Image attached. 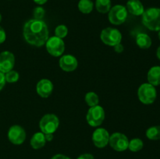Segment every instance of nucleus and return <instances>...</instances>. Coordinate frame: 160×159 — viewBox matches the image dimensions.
<instances>
[{"mask_svg":"<svg viewBox=\"0 0 160 159\" xmlns=\"http://www.w3.org/2000/svg\"><path fill=\"white\" fill-rule=\"evenodd\" d=\"M53 84L48 79H42L38 82L36 90L38 94L43 98H46L51 95L53 91Z\"/></svg>","mask_w":160,"mask_h":159,"instance_id":"4468645a","label":"nucleus"},{"mask_svg":"<svg viewBox=\"0 0 160 159\" xmlns=\"http://www.w3.org/2000/svg\"><path fill=\"white\" fill-rule=\"evenodd\" d=\"M109 144L117 151H124L128 149L129 140L125 134L121 132H114L109 137Z\"/></svg>","mask_w":160,"mask_h":159,"instance_id":"1a4fd4ad","label":"nucleus"},{"mask_svg":"<svg viewBox=\"0 0 160 159\" xmlns=\"http://www.w3.org/2000/svg\"><path fill=\"white\" fill-rule=\"evenodd\" d=\"M138 97L139 101L144 104H152L157 98L156 87L149 83L142 84L138 90Z\"/></svg>","mask_w":160,"mask_h":159,"instance_id":"7ed1b4c3","label":"nucleus"},{"mask_svg":"<svg viewBox=\"0 0 160 159\" xmlns=\"http://www.w3.org/2000/svg\"><path fill=\"white\" fill-rule=\"evenodd\" d=\"M147 80L150 84L154 87L160 85V66L155 65L152 66L148 72Z\"/></svg>","mask_w":160,"mask_h":159,"instance_id":"dca6fc26","label":"nucleus"},{"mask_svg":"<svg viewBox=\"0 0 160 159\" xmlns=\"http://www.w3.org/2000/svg\"><path fill=\"white\" fill-rule=\"evenodd\" d=\"M126 8L128 12L134 16H142L145 12V8L140 0H128Z\"/></svg>","mask_w":160,"mask_h":159,"instance_id":"2eb2a0df","label":"nucleus"},{"mask_svg":"<svg viewBox=\"0 0 160 159\" xmlns=\"http://www.w3.org/2000/svg\"><path fill=\"white\" fill-rule=\"evenodd\" d=\"M105 118H106V113L104 108L98 104L94 107H90L86 115L88 123L92 127H98L102 125L105 120Z\"/></svg>","mask_w":160,"mask_h":159,"instance_id":"39448f33","label":"nucleus"},{"mask_svg":"<svg viewBox=\"0 0 160 159\" xmlns=\"http://www.w3.org/2000/svg\"><path fill=\"white\" fill-rule=\"evenodd\" d=\"M59 126V119L54 114H46L39 122V128L44 134L54 133Z\"/></svg>","mask_w":160,"mask_h":159,"instance_id":"20e7f679","label":"nucleus"},{"mask_svg":"<svg viewBox=\"0 0 160 159\" xmlns=\"http://www.w3.org/2000/svg\"><path fill=\"white\" fill-rule=\"evenodd\" d=\"M77 159H94V156L91 154H83Z\"/></svg>","mask_w":160,"mask_h":159,"instance_id":"c756f323","label":"nucleus"},{"mask_svg":"<svg viewBox=\"0 0 160 159\" xmlns=\"http://www.w3.org/2000/svg\"><path fill=\"white\" fill-rule=\"evenodd\" d=\"M142 23L152 31H160V8H148L142 14Z\"/></svg>","mask_w":160,"mask_h":159,"instance_id":"f03ea898","label":"nucleus"},{"mask_svg":"<svg viewBox=\"0 0 160 159\" xmlns=\"http://www.w3.org/2000/svg\"><path fill=\"white\" fill-rule=\"evenodd\" d=\"M33 1L38 5H44L48 2V0H33Z\"/></svg>","mask_w":160,"mask_h":159,"instance_id":"473e14b6","label":"nucleus"},{"mask_svg":"<svg viewBox=\"0 0 160 159\" xmlns=\"http://www.w3.org/2000/svg\"><path fill=\"white\" fill-rule=\"evenodd\" d=\"M6 78H5V73H2L0 71V91L3 89V87H5V84H6Z\"/></svg>","mask_w":160,"mask_h":159,"instance_id":"cd10ccee","label":"nucleus"},{"mask_svg":"<svg viewBox=\"0 0 160 159\" xmlns=\"http://www.w3.org/2000/svg\"><path fill=\"white\" fill-rule=\"evenodd\" d=\"M109 132L104 128H98L92 133V141L94 145L98 148H103L109 144Z\"/></svg>","mask_w":160,"mask_h":159,"instance_id":"9b49d317","label":"nucleus"},{"mask_svg":"<svg viewBox=\"0 0 160 159\" xmlns=\"http://www.w3.org/2000/svg\"><path fill=\"white\" fill-rule=\"evenodd\" d=\"M147 138L151 140H160V126H151L146 130Z\"/></svg>","mask_w":160,"mask_h":159,"instance_id":"412c9836","label":"nucleus"},{"mask_svg":"<svg viewBox=\"0 0 160 159\" xmlns=\"http://www.w3.org/2000/svg\"><path fill=\"white\" fill-rule=\"evenodd\" d=\"M128 12L126 6L123 5H116L111 7L108 12L109 21L113 25H120L126 21Z\"/></svg>","mask_w":160,"mask_h":159,"instance_id":"423d86ee","label":"nucleus"},{"mask_svg":"<svg viewBox=\"0 0 160 159\" xmlns=\"http://www.w3.org/2000/svg\"><path fill=\"white\" fill-rule=\"evenodd\" d=\"M78 9L84 14H88L94 9V3L92 0H80L78 4Z\"/></svg>","mask_w":160,"mask_h":159,"instance_id":"6ab92c4d","label":"nucleus"},{"mask_svg":"<svg viewBox=\"0 0 160 159\" xmlns=\"http://www.w3.org/2000/svg\"><path fill=\"white\" fill-rule=\"evenodd\" d=\"M85 102L87 103V104L90 107H94V106L98 105V103H99V98H98V95L95 92L90 91L88 92L85 94Z\"/></svg>","mask_w":160,"mask_h":159,"instance_id":"4be33fe9","label":"nucleus"},{"mask_svg":"<svg viewBox=\"0 0 160 159\" xmlns=\"http://www.w3.org/2000/svg\"><path fill=\"white\" fill-rule=\"evenodd\" d=\"M23 33L25 41L30 45L36 47L45 45L49 34L45 22L36 19H31L25 23Z\"/></svg>","mask_w":160,"mask_h":159,"instance_id":"f257e3e1","label":"nucleus"},{"mask_svg":"<svg viewBox=\"0 0 160 159\" xmlns=\"http://www.w3.org/2000/svg\"><path fill=\"white\" fill-rule=\"evenodd\" d=\"M158 37H159V39L160 40V31H159V34H158Z\"/></svg>","mask_w":160,"mask_h":159,"instance_id":"f704fd0d","label":"nucleus"},{"mask_svg":"<svg viewBox=\"0 0 160 159\" xmlns=\"http://www.w3.org/2000/svg\"><path fill=\"white\" fill-rule=\"evenodd\" d=\"M45 10L43 7L42 6H38L34 9L33 11V16H34V19L36 20H42L43 17H45Z\"/></svg>","mask_w":160,"mask_h":159,"instance_id":"a878e982","label":"nucleus"},{"mask_svg":"<svg viewBox=\"0 0 160 159\" xmlns=\"http://www.w3.org/2000/svg\"><path fill=\"white\" fill-rule=\"evenodd\" d=\"M112 7L111 0H96L95 8L100 13H107Z\"/></svg>","mask_w":160,"mask_h":159,"instance_id":"aec40b11","label":"nucleus"},{"mask_svg":"<svg viewBox=\"0 0 160 159\" xmlns=\"http://www.w3.org/2000/svg\"><path fill=\"white\" fill-rule=\"evenodd\" d=\"M144 143L142 140L139 138H134L129 141L128 149L132 152H138L143 148Z\"/></svg>","mask_w":160,"mask_h":159,"instance_id":"5701e85b","label":"nucleus"},{"mask_svg":"<svg viewBox=\"0 0 160 159\" xmlns=\"http://www.w3.org/2000/svg\"><path fill=\"white\" fill-rule=\"evenodd\" d=\"M46 50L52 56L59 57L65 51V44L62 38L53 36L49 37L45 43Z\"/></svg>","mask_w":160,"mask_h":159,"instance_id":"6e6552de","label":"nucleus"},{"mask_svg":"<svg viewBox=\"0 0 160 159\" xmlns=\"http://www.w3.org/2000/svg\"><path fill=\"white\" fill-rule=\"evenodd\" d=\"M45 140H46V142L48 141H52L54 138V136H53V133H47L45 134Z\"/></svg>","mask_w":160,"mask_h":159,"instance_id":"2f4dec72","label":"nucleus"},{"mask_svg":"<svg viewBox=\"0 0 160 159\" xmlns=\"http://www.w3.org/2000/svg\"><path fill=\"white\" fill-rule=\"evenodd\" d=\"M136 44L142 49H148L152 45V39L145 33H140L136 37Z\"/></svg>","mask_w":160,"mask_h":159,"instance_id":"a211bd4d","label":"nucleus"},{"mask_svg":"<svg viewBox=\"0 0 160 159\" xmlns=\"http://www.w3.org/2000/svg\"><path fill=\"white\" fill-rule=\"evenodd\" d=\"M59 65L63 71L73 72L78 68V62L73 55H64L59 59Z\"/></svg>","mask_w":160,"mask_h":159,"instance_id":"ddd939ff","label":"nucleus"},{"mask_svg":"<svg viewBox=\"0 0 160 159\" xmlns=\"http://www.w3.org/2000/svg\"><path fill=\"white\" fill-rule=\"evenodd\" d=\"M31 146L33 149L38 150L43 147L46 143L45 134L42 132H38L32 136L31 139Z\"/></svg>","mask_w":160,"mask_h":159,"instance_id":"f3484780","label":"nucleus"},{"mask_svg":"<svg viewBox=\"0 0 160 159\" xmlns=\"http://www.w3.org/2000/svg\"><path fill=\"white\" fill-rule=\"evenodd\" d=\"M6 39V31L5 30L0 26V45L5 42Z\"/></svg>","mask_w":160,"mask_h":159,"instance_id":"bb28decb","label":"nucleus"},{"mask_svg":"<svg viewBox=\"0 0 160 159\" xmlns=\"http://www.w3.org/2000/svg\"><path fill=\"white\" fill-rule=\"evenodd\" d=\"M5 78H6V82L12 84V83H16L19 80L20 75H19L18 72L12 70L8 72V73H5Z\"/></svg>","mask_w":160,"mask_h":159,"instance_id":"b1692460","label":"nucleus"},{"mask_svg":"<svg viewBox=\"0 0 160 159\" xmlns=\"http://www.w3.org/2000/svg\"><path fill=\"white\" fill-rule=\"evenodd\" d=\"M15 56L11 51H4L0 53V71L6 73L13 69Z\"/></svg>","mask_w":160,"mask_h":159,"instance_id":"f8f14e48","label":"nucleus"},{"mask_svg":"<svg viewBox=\"0 0 160 159\" xmlns=\"http://www.w3.org/2000/svg\"><path fill=\"white\" fill-rule=\"evenodd\" d=\"M8 139L15 145H20L26 140V132L22 126L13 125L8 131Z\"/></svg>","mask_w":160,"mask_h":159,"instance_id":"9d476101","label":"nucleus"},{"mask_svg":"<svg viewBox=\"0 0 160 159\" xmlns=\"http://www.w3.org/2000/svg\"><path fill=\"white\" fill-rule=\"evenodd\" d=\"M156 56H157L158 59L160 60V46L157 48V51H156Z\"/></svg>","mask_w":160,"mask_h":159,"instance_id":"72a5a7b5","label":"nucleus"},{"mask_svg":"<svg viewBox=\"0 0 160 159\" xmlns=\"http://www.w3.org/2000/svg\"><path fill=\"white\" fill-rule=\"evenodd\" d=\"M123 50H124V47L121 45V43L118 44V45H115L114 46V51L117 53H121L123 52Z\"/></svg>","mask_w":160,"mask_h":159,"instance_id":"c85d7f7f","label":"nucleus"},{"mask_svg":"<svg viewBox=\"0 0 160 159\" xmlns=\"http://www.w3.org/2000/svg\"><path fill=\"white\" fill-rule=\"evenodd\" d=\"M51 159H71V158L69 157H67V156L64 155V154H56V155L53 156Z\"/></svg>","mask_w":160,"mask_h":159,"instance_id":"7c9ffc66","label":"nucleus"},{"mask_svg":"<svg viewBox=\"0 0 160 159\" xmlns=\"http://www.w3.org/2000/svg\"><path fill=\"white\" fill-rule=\"evenodd\" d=\"M2 21V15H1V13H0V22Z\"/></svg>","mask_w":160,"mask_h":159,"instance_id":"c9c22d12","label":"nucleus"},{"mask_svg":"<svg viewBox=\"0 0 160 159\" xmlns=\"http://www.w3.org/2000/svg\"><path fill=\"white\" fill-rule=\"evenodd\" d=\"M55 34H56V37L63 39L68 34V28L66 25H58L56 27V30H55Z\"/></svg>","mask_w":160,"mask_h":159,"instance_id":"393cba45","label":"nucleus"},{"mask_svg":"<svg viewBox=\"0 0 160 159\" xmlns=\"http://www.w3.org/2000/svg\"><path fill=\"white\" fill-rule=\"evenodd\" d=\"M101 40L105 45L114 47L122 41V34L120 31L116 28L106 27L101 32Z\"/></svg>","mask_w":160,"mask_h":159,"instance_id":"0eeeda50","label":"nucleus"}]
</instances>
